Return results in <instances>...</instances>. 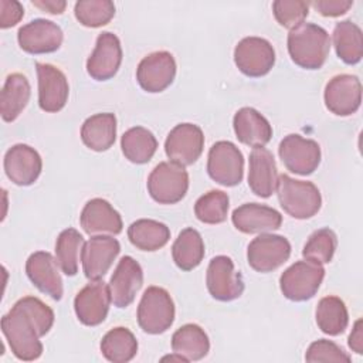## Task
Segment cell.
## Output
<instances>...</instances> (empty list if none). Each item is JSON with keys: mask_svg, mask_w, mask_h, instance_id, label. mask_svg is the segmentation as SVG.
I'll return each mask as SVG.
<instances>
[{"mask_svg": "<svg viewBox=\"0 0 363 363\" xmlns=\"http://www.w3.org/2000/svg\"><path fill=\"white\" fill-rule=\"evenodd\" d=\"M337 247V237L330 228H320L313 231L303 245L302 255L305 259L318 262L320 265L329 264Z\"/></svg>", "mask_w": 363, "mask_h": 363, "instance_id": "38", "label": "cell"}, {"mask_svg": "<svg viewBox=\"0 0 363 363\" xmlns=\"http://www.w3.org/2000/svg\"><path fill=\"white\" fill-rule=\"evenodd\" d=\"M204 147V135L200 126L194 123H179L167 135L164 152L170 162L180 166H190L201 156Z\"/></svg>", "mask_w": 363, "mask_h": 363, "instance_id": "12", "label": "cell"}, {"mask_svg": "<svg viewBox=\"0 0 363 363\" xmlns=\"http://www.w3.org/2000/svg\"><path fill=\"white\" fill-rule=\"evenodd\" d=\"M122 62V47L119 38L109 31L101 33L95 48L86 60V72L95 81H108L119 69Z\"/></svg>", "mask_w": 363, "mask_h": 363, "instance_id": "18", "label": "cell"}, {"mask_svg": "<svg viewBox=\"0 0 363 363\" xmlns=\"http://www.w3.org/2000/svg\"><path fill=\"white\" fill-rule=\"evenodd\" d=\"M272 13L282 27L292 30L308 17L309 3L302 0H275L272 3Z\"/></svg>", "mask_w": 363, "mask_h": 363, "instance_id": "40", "label": "cell"}, {"mask_svg": "<svg viewBox=\"0 0 363 363\" xmlns=\"http://www.w3.org/2000/svg\"><path fill=\"white\" fill-rule=\"evenodd\" d=\"M207 173L218 184L233 187L244 176V157L241 150L228 140L216 142L207 157Z\"/></svg>", "mask_w": 363, "mask_h": 363, "instance_id": "7", "label": "cell"}, {"mask_svg": "<svg viewBox=\"0 0 363 363\" xmlns=\"http://www.w3.org/2000/svg\"><path fill=\"white\" fill-rule=\"evenodd\" d=\"M176 77V61L167 51H155L146 55L136 68L140 88L150 94L164 91Z\"/></svg>", "mask_w": 363, "mask_h": 363, "instance_id": "14", "label": "cell"}, {"mask_svg": "<svg viewBox=\"0 0 363 363\" xmlns=\"http://www.w3.org/2000/svg\"><path fill=\"white\" fill-rule=\"evenodd\" d=\"M77 20L91 28L108 24L115 16V4L109 0H79L75 3Z\"/></svg>", "mask_w": 363, "mask_h": 363, "instance_id": "39", "label": "cell"}, {"mask_svg": "<svg viewBox=\"0 0 363 363\" xmlns=\"http://www.w3.org/2000/svg\"><path fill=\"white\" fill-rule=\"evenodd\" d=\"M174 264L182 271H191L204 258V242L200 233L191 227L180 231L172 247Z\"/></svg>", "mask_w": 363, "mask_h": 363, "instance_id": "32", "label": "cell"}, {"mask_svg": "<svg viewBox=\"0 0 363 363\" xmlns=\"http://www.w3.org/2000/svg\"><path fill=\"white\" fill-rule=\"evenodd\" d=\"M61 27L45 18H35L20 27L17 41L23 51L28 54H48L57 51L62 44Z\"/></svg>", "mask_w": 363, "mask_h": 363, "instance_id": "16", "label": "cell"}, {"mask_svg": "<svg viewBox=\"0 0 363 363\" xmlns=\"http://www.w3.org/2000/svg\"><path fill=\"white\" fill-rule=\"evenodd\" d=\"M24 16V9L20 1L0 0V27L10 28L16 26Z\"/></svg>", "mask_w": 363, "mask_h": 363, "instance_id": "43", "label": "cell"}, {"mask_svg": "<svg viewBox=\"0 0 363 363\" xmlns=\"http://www.w3.org/2000/svg\"><path fill=\"white\" fill-rule=\"evenodd\" d=\"M26 274L33 285L54 301L62 298V279L57 259L47 251L33 252L26 262Z\"/></svg>", "mask_w": 363, "mask_h": 363, "instance_id": "21", "label": "cell"}, {"mask_svg": "<svg viewBox=\"0 0 363 363\" xmlns=\"http://www.w3.org/2000/svg\"><path fill=\"white\" fill-rule=\"evenodd\" d=\"M278 172L272 153L261 147H254L248 162V186L258 197H269L277 190Z\"/></svg>", "mask_w": 363, "mask_h": 363, "instance_id": "25", "label": "cell"}, {"mask_svg": "<svg viewBox=\"0 0 363 363\" xmlns=\"http://www.w3.org/2000/svg\"><path fill=\"white\" fill-rule=\"evenodd\" d=\"M233 128L237 139L251 147L265 146L272 138L269 122L257 109L250 106H244L235 112Z\"/></svg>", "mask_w": 363, "mask_h": 363, "instance_id": "26", "label": "cell"}, {"mask_svg": "<svg viewBox=\"0 0 363 363\" xmlns=\"http://www.w3.org/2000/svg\"><path fill=\"white\" fill-rule=\"evenodd\" d=\"M128 238L132 245L142 251H156L167 244L170 230L160 221L140 218L128 227Z\"/></svg>", "mask_w": 363, "mask_h": 363, "instance_id": "31", "label": "cell"}, {"mask_svg": "<svg viewBox=\"0 0 363 363\" xmlns=\"http://www.w3.org/2000/svg\"><path fill=\"white\" fill-rule=\"evenodd\" d=\"M111 302L109 285L101 279H95L77 294L74 311L82 325L96 326L105 320Z\"/></svg>", "mask_w": 363, "mask_h": 363, "instance_id": "13", "label": "cell"}, {"mask_svg": "<svg viewBox=\"0 0 363 363\" xmlns=\"http://www.w3.org/2000/svg\"><path fill=\"white\" fill-rule=\"evenodd\" d=\"M234 62L244 75L259 78L272 69L275 50L265 38L245 37L234 48Z\"/></svg>", "mask_w": 363, "mask_h": 363, "instance_id": "8", "label": "cell"}, {"mask_svg": "<svg viewBox=\"0 0 363 363\" xmlns=\"http://www.w3.org/2000/svg\"><path fill=\"white\" fill-rule=\"evenodd\" d=\"M325 278V268L313 261L302 259L286 268L279 278L284 296L294 302H303L315 296Z\"/></svg>", "mask_w": 363, "mask_h": 363, "instance_id": "5", "label": "cell"}, {"mask_svg": "<svg viewBox=\"0 0 363 363\" xmlns=\"http://www.w3.org/2000/svg\"><path fill=\"white\" fill-rule=\"evenodd\" d=\"M325 105L337 116L353 115L362 104V84L356 75L340 74L325 86Z\"/></svg>", "mask_w": 363, "mask_h": 363, "instance_id": "15", "label": "cell"}, {"mask_svg": "<svg viewBox=\"0 0 363 363\" xmlns=\"http://www.w3.org/2000/svg\"><path fill=\"white\" fill-rule=\"evenodd\" d=\"M172 349L187 362H196L208 353L210 340L204 329L196 323H187L173 333Z\"/></svg>", "mask_w": 363, "mask_h": 363, "instance_id": "29", "label": "cell"}, {"mask_svg": "<svg viewBox=\"0 0 363 363\" xmlns=\"http://www.w3.org/2000/svg\"><path fill=\"white\" fill-rule=\"evenodd\" d=\"M291 255L289 241L277 234L264 233L255 237L247 248L250 267L257 272H271L279 268Z\"/></svg>", "mask_w": 363, "mask_h": 363, "instance_id": "10", "label": "cell"}, {"mask_svg": "<svg viewBox=\"0 0 363 363\" xmlns=\"http://www.w3.org/2000/svg\"><path fill=\"white\" fill-rule=\"evenodd\" d=\"M189 174L184 166L160 162L147 177V191L159 204L179 203L187 193Z\"/></svg>", "mask_w": 363, "mask_h": 363, "instance_id": "6", "label": "cell"}, {"mask_svg": "<svg viewBox=\"0 0 363 363\" xmlns=\"http://www.w3.org/2000/svg\"><path fill=\"white\" fill-rule=\"evenodd\" d=\"M38 77V105L45 112L61 111L69 95V85L67 77L61 69L51 64L37 62Z\"/></svg>", "mask_w": 363, "mask_h": 363, "instance_id": "19", "label": "cell"}, {"mask_svg": "<svg viewBox=\"0 0 363 363\" xmlns=\"http://www.w3.org/2000/svg\"><path fill=\"white\" fill-rule=\"evenodd\" d=\"M79 223L88 235H116L122 231L121 214L104 199H92L84 206Z\"/></svg>", "mask_w": 363, "mask_h": 363, "instance_id": "23", "label": "cell"}, {"mask_svg": "<svg viewBox=\"0 0 363 363\" xmlns=\"http://www.w3.org/2000/svg\"><path fill=\"white\" fill-rule=\"evenodd\" d=\"M81 139L86 147L95 152L108 150L116 139V118L111 112L95 113L81 126Z\"/></svg>", "mask_w": 363, "mask_h": 363, "instance_id": "27", "label": "cell"}, {"mask_svg": "<svg viewBox=\"0 0 363 363\" xmlns=\"http://www.w3.org/2000/svg\"><path fill=\"white\" fill-rule=\"evenodd\" d=\"M206 284L210 295L221 302H230L240 298L244 292V281L234 262L227 255L214 257L207 268Z\"/></svg>", "mask_w": 363, "mask_h": 363, "instance_id": "11", "label": "cell"}, {"mask_svg": "<svg viewBox=\"0 0 363 363\" xmlns=\"http://www.w3.org/2000/svg\"><path fill=\"white\" fill-rule=\"evenodd\" d=\"M347 343H349V347L357 353V354H362L363 353V320L362 319H357L353 325V329L349 335V339H347Z\"/></svg>", "mask_w": 363, "mask_h": 363, "instance_id": "45", "label": "cell"}, {"mask_svg": "<svg viewBox=\"0 0 363 363\" xmlns=\"http://www.w3.org/2000/svg\"><path fill=\"white\" fill-rule=\"evenodd\" d=\"M43 160L38 152L24 143L11 146L4 155V172L17 186H30L41 174Z\"/></svg>", "mask_w": 363, "mask_h": 363, "instance_id": "22", "label": "cell"}, {"mask_svg": "<svg viewBox=\"0 0 363 363\" xmlns=\"http://www.w3.org/2000/svg\"><path fill=\"white\" fill-rule=\"evenodd\" d=\"M277 194L284 211L298 220L313 217L322 206L320 191L313 183L296 180L288 174L278 176Z\"/></svg>", "mask_w": 363, "mask_h": 363, "instance_id": "3", "label": "cell"}, {"mask_svg": "<svg viewBox=\"0 0 363 363\" xmlns=\"http://www.w3.org/2000/svg\"><path fill=\"white\" fill-rule=\"evenodd\" d=\"M121 252V244L112 235H92L82 248L81 262L88 279H101Z\"/></svg>", "mask_w": 363, "mask_h": 363, "instance_id": "17", "label": "cell"}, {"mask_svg": "<svg viewBox=\"0 0 363 363\" xmlns=\"http://www.w3.org/2000/svg\"><path fill=\"white\" fill-rule=\"evenodd\" d=\"M84 244V237L75 228H67L60 233L55 241V259L65 275H77Z\"/></svg>", "mask_w": 363, "mask_h": 363, "instance_id": "36", "label": "cell"}, {"mask_svg": "<svg viewBox=\"0 0 363 363\" xmlns=\"http://www.w3.org/2000/svg\"><path fill=\"white\" fill-rule=\"evenodd\" d=\"M316 11H319L325 17H339L345 14L352 6L350 0H315L309 3Z\"/></svg>", "mask_w": 363, "mask_h": 363, "instance_id": "44", "label": "cell"}, {"mask_svg": "<svg viewBox=\"0 0 363 363\" xmlns=\"http://www.w3.org/2000/svg\"><path fill=\"white\" fill-rule=\"evenodd\" d=\"M143 284V271L136 259L129 255H125L118 262L111 279L109 291L112 303L116 308L129 306L142 288Z\"/></svg>", "mask_w": 363, "mask_h": 363, "instance_id": "20", "label": "cell"}, {"mask_svg": "<svg viewBox=\"0 0 363 363\" xmlns=\"http://www.w3.org/2000/svg\"><path fill=\"white\" fill-rule=\"evenodd\" d=\"M330 50V38L325 28L313 23H302L288 34L291 60L305 69H319Z\"/></svg>", "mask_w": 363, "mask_h": 363, "instance_id": "1", "label": "cell"}, {"mask_svg": "<svg viewBox=\"0 0 363 363\" xmlns=\"http://www.w3.org/2000/svg\"><path fill=\"white\" fill-rule=\"evenodd\" d=\"M174 320V303L170 294L160 286H149L138 306V323L149 335L166 332Z\"/></svg>", "mask_w": 363, "mask_h": 363, "instance_id": "4", "label": "cell"}, {"mask_svg": "<svg viewBox=\"0 0 363 363\" xmlns=\"http://www.w3.org/2000/svg\"><path fill=\"white\" fill-rule=\"evenodd\" d=\"M101 353L112 363H126L138 353V340L128 328H113L101 340Z\"/></svg>", "mask_w": 363, "mask_h": 363, "instance_id": "34", "label": "cell"}, {"mask_svg": "<svg viewBox=\"0 0 363 363\" xmlns=\"http://www.w3.org/2000/svg\"><path fill=\"white\" fill-rule=\"evenodd\" d=\"M121 147L125 157L136 164L147 163L157 149L155 135L142 126L128 129L121 138Z\"/></svg>", "mask_w": 363, "mask_h": 363, "instance_id": "33", "label": "cell"}, {"mask_svg": "<svg viewBox=\"0 0 363 363\" xmlns=\"http://www.w3.org/2000/svg\"><path fill=\"white\" fill-rule=\"evenodd\" d=\"M228 206L230 199L227 193L221 190H210L196 201L194 214L204 224H220L227 218Z\"/></svg>", "mask_w": 363, "mask_h": 363, "instance_id": "37", "label": "cell"}, {"mask_svg": "<svg viewBox=\"0 0 363 363\" xmlns=\"http://www.w3.org/2000/svg\"><path fill=\"white\" fill-rule=\"evenodd\" d=\"M278 155L289 172L301 176L313 173L320 163V146L318 142L296 133H291L281 140Z\"/></svg>", "mask_w": 363, "mask_h": 363, "instance_id": "9", "label": "cell"}, {"mask_svg": "<svg viewBox=\"0 0 363 363\" xmlns=\"http://www.w3.org/2000/svg\"><path fill=\"white\" fill-rule=\"evenodd\" d=\"M31 95L28 79L20 74H10L3 85L0 96V113L4 122H13L27 106Z\"/></svg>", "mask_w": 363, "mask_h": 363, "instance_id": "28", "label": "cell"}, {"mask_svg": "<svg viewBox=\"0 0 363 363\" xmlns=\"http://www.w3.org/2000/svg\"><path fill=\"white\" fill-rule=\"evenodd\" d=\"M315 316L318 328L329 336H337L343 333L349 323V313L345 302L340 298L332 295L325 296L318 302Z\"/></svg>", "mask_w": 363, "mask_h": 363, "instance_id": "35", "label": "cell"}, {"mask_svg": "<svg viewBox=\"0 0 363 363\" xmlns=\"http://www.w3.org/2000/svg\"><path fill=\"white\" fill-rule=\"evenodd\" d=\"M231 221L234 227L244 234H264L278 230L282 224V216L272 207L245 203L233 211Z\"/></svg>", "mask_w": 363, "mask_h": 363, "instance_id": "24", "label": "cell"}, {"mask_svg": "<svg viewBox=\"0 0 363 363\" xmlns=\"http://www.w3.org/2000/svg\"><path fill=\"white\" fill-rule=\"evenodd\" d=\"M31 4L50 14H61L67 7V1L64 0H33Z\"/></svg>", "mask_w": 363, "mask_h": 363, "instance_id": "46", "label": "cell"}, {"mask_svg": "<svg viewBox=\"0 0 363 363\" xmlns=\"http://www.w3.org/2000/svg\"><path fill=\"white\" fill-rule=\"evenodd\" d=\"M1 332L18 360L33 362L43 353V343L40 342V330L34 320L18 306L13 308L1 318Z\"/></svg>", "mask_w": 363, "mask_h": 363, "instance_id": "2", "label": "cell"}, {"mask_svg": "<svg viewBox=\"0 0 363 363\" xmlns=\"http://www.w3.org/2000/svg\"><path fill=\"white\" fill-rule=\"evenodd\" d=\"M305 360L309 363H316V362L349 363L352 360V357L335 342L328 340V339H319L309 345V347L305 353Z\"/></svg>", "mask_w": 363, "mask_h": 363, "instance_id": "42", "label": "cell"}, {"mask_svg": "<svg viewBox=\"0 0 363 363\" xmlns=\"http://www.w3.org/2000/svg\"><path fill=\"white\" fill-rule=\"evenodd\" d=\"M37 325L40 335L45 336L54 325V312L41 299L35 296H24L16 302Z\"/></svg>", "mask_w": 363, "mask_h": 363, "instance_id": "41", "label": "cell"}, {"mask_svg": "<svg viewBox=\"0 0 363 363\" xmlns=\"http://www.w3.org/2000/svg\"><path fill=\"white\" fill-rule=\"evenodd\" d=\"M333 45L337 57L347 65L360 62L363 57V34L360 27L350 21L343 20L333 28Z\"/></svg>", "mask_w": 363, "mask_h": 363, "instance_id": "30", "label": "cell"}]
</instances>
